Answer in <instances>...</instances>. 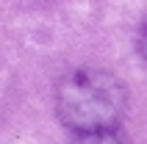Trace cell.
<instances>
[{"instance_id":"obj_1","label":"cell","mask_w":147,"mask_h":144,"mask_svg":"<svg viewBox=\"0 0 147 144\" xmlns=\"http://www.w3.org/2000/svg\"><path fill=\"white\" fill-rule=\"evenodd\" d=\"M125 86L103 69H75L56 89V114L78 133L114 128L125 111Z\"/></svg>"},{"instance_id":"obj_2","label":"cell","mask_w":147,"mask_h":144,"mask_svg":"<svg viewBox=\"0 0 147 144\" xmlns=\"http://www.w3.org/2000/svg\"><path fill=\"white\" fill-rule=\"evenodd\" d=\"M72 144H128V139H125L117 128H103V130H89V133H81Z\"/></svg>"},{"instance_id":"obj_3","label":"cell","mask_w":147,"mask_h":144,"mask_svg":"<svg viewBox=\"0 0 147 144\" xmlns=\"http://www.w3.org/2000/svg\"><path fill=\"white\" fill-rule=\"evenodd\" d=\"M136 47H139V56L147 61V22L139 28V36H136Z\"/></svg>"}]
</instances>
